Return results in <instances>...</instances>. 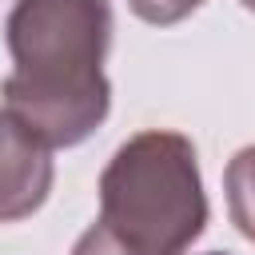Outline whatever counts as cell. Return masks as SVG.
<instances>
[{
    "instance_id": "cell-1",
    "label": "cell",
    "mask_w": 255,
    "mask_h": 255,
    "mask_svg": "<svg viewBox=\"0 0 255 255\" xmlns=\"http://www.w3.org/2000/svg\"><path fill=\"white\" fill-rule=\"evenodd\" d=\"M12 72L4 108L48 147L84 143L112 108L104 56L112 44L108 0H16L4 24Z\"/></svg>"
},
{
    "instance_id": "cell-2",
    "label": "cell",
    "mask_w": 255,
    "mask_h": 255,
    "mask_svg": "<svg viewBox=\"0 0 255 255\" xmlns=\"http://www.w3.org/2000/svg\"><path fill=\"white\" fill-rule=\"evenodd\" d=\"M131 255H183L207 223L199 159L179 131H135L100 175V219Z\"/></svg>"
},
{
    "instance_id": "cell-3",
    "label": "cell",
    "mask_w": 255,
    "mask_h": 255,
    "mask_svg": "<svg viewBox=\"0 0 255 255\" xmlns=\"http://www.w3.org/2000/svg\"><path fill=\"white\" fill-rule=\"evenodd\" d=\"M52 147L8 108H0V223L28 219L52 191Z\"/></svg>"
},
{
    "instance_id": "cell-4",
    "label": "cell",
    "mask_w": 255,
    "mask_h": 255,
    "mask_svg": "<svg viewBox=\"0 0 255 255\" xmlns=\"http://www.w3.org/2000/svg\"><path fill=\"white\" fill-rule=\"evenodd\" d=\"M223 191H227V215L239 227L243 239L255 243V143L239 147L223 171Z\"/></svg>"
},
{
    "instance_id": "cell-5",
    "label": "cell",
    "mask_w": 255,
    "mask_h": 255,
    "mask_svg": "<svg viewBox=\"0 0 255 255\" xmlns=\"http://www.w3.org/2000/svg\"><path fill=\"white\" fill-rule=\"evenodd\" d=\"M131 12L147 24H179L183 16H191L203 0H128Z\"/></svg>"
},
{
    "instance_id": "cell-6",
    "label": "cell",
    "mask_w": 255,
    "mask_h": 255,
    "mask_svg": "<svg viewBox=\"0 0 255 255\" xmlns=\"http://www.w3.org/2000/svg\"><path fill=\"white\" fill-rule=\"evenodd\" d=\"M72 255H131L128 247H120L100 223H92L80 239H76V247H72Z\"/></svg>"
},
{
    "instance_id": "cell-7",
    "label": "cell",
    "mask_w": 255,
    "mask_h": 255,
    "mask_svg": "<svg viewBox=\"0 0 255 255\" xmlns=\"http://www.w3.org/2000/svg\"><path fill=\"white\" fill-rule=\"evenodd\" d=\"M243 8H247V12H255V0H243Z\"/></svg>"
},
{
    "instance_id": "cell-8",
    "label": "cell",
    "mask_w": 255,
    "mask_h": 255,
    "mask_svg": "<svg viewBox=\"0 0 255 255\" xmlns=\"http://www.w3.org/2000/svg\"><path fill=\"white\" fill-rule=\"evenodd\" d=\"M207 255H223V251H207Z\"/></svg>"
}]
</instances>
